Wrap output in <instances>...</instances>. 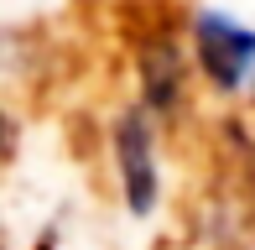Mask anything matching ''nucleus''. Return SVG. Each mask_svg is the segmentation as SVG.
<instances>
[{"label": "nucleus", "mask_w": 255, "mask_h": 250, "mask_svg": "<svg viewBox=\"0 0 255 250\" xmlns=\"http://www.w3.org/2000/svg\"><path fill=\"white\" fill-rule=\"evenodd\" d=\"M115 167H120L130 214H151L156 209V151H151L146 110H125L115 125Z\"/></svg>", "instance_id": "nucleus-2"}, {"label": "nucleus", "mask_w": 255, "mask_h": 250, "mask_svg": "<svg viewBox=\"0 0 255 250\" xmlns=\"http://www.w3.org/2000/svg\"><path fill=\"white\" fill-rule=\"evenodd\" d=\"M141 73H146V105L167 115V110L177 105V89H182V84H177V52H172V42H156V47H146Z\"/></svg>", "instance_id": "nucleus-3"}, {"label": "nucleus", "mask_w": 255, "mask_h": 250, "mask_svg": "<svg viewBox=\"0 0 255 250\" xmlns=\"http://www.w3.org/2000/svg\"><path fill=\"white\" fill-rule=\"evenodd\" d=\"M198 63H203L208 84L224 89V94L250 89L255 84V31L219 16V10H203L198 16Z\"/></svg>", "instance_id": "nucleus-1"}]
</instances>
